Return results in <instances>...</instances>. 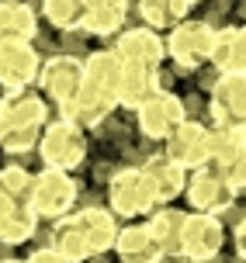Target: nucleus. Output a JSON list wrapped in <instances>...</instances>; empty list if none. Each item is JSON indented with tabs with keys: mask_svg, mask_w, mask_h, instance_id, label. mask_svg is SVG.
Wrapping results in <instances>:
<instances>
[{
	"mask_svg": "<svg viewBox=\"0 0 246 263\" xmlns=\"http://www.w3.org/2000/svg\"><path fill=\"white\" fill-rule=\"evenodd\" d=\"M39 153H42L49 170L66 173V170H73V166L83 163V156H87V139H83V132L73 121H52L39 139Z\"/></svg>",
	"mask_w": 246,
	"mask_h": 263,
	"instance_id": "obj_1",
	"label": "nucleus"
},
{
	"mask_svg": "<svg viewBox=\"0 0 246 263\" xmlns=\"http://www.w3.org/2000/svg\"><path fill=\"white\" fill-rule=\"evenodd\" d=\"M77 201V184L59 170H45L31 180V197H28V208L35 218H66V211L73 208Z\"/></svg>",
	"mask_w": 246,
	"mask_h": 263,
	"instance_id": "obj_2",
	"label": "nucleus"
},
{
	"mask_svg": "<svg viewBox=\"0 0 246 263\" xmlns=\"http://www.w3.org/2000/svg\"><path fill=\"white\" fill-rule=\"evenodd\" d=\"M42 87L56 104L63 107V115L69 118V111L77 104V93H80V80H83V63L73 59V55H56L42 66Z\"/></svg>",
	"mask_w": 246,
	"mask_h": 263,
	"instance_id": "obj_3",
	"label": "nucleus"
},
{
	"mask_svg": "<svg viewBox=\"0 0 246 263\" xmlns=\"http://www.w3.org/2000/svg\"><path fill=\"white\" fill-rule=\"evenodd\" d=\"M39 77V52L28 42H0V87L7 93L28 90V83Z\"/></svg>",
	"mask_w": 246,
	"mask_h": 263,
	"instance_id": "obj_4",
	"label": "nucleus"
},
{
	"mask_svg": "<svg viewBox=\"0 0 246 263\" xmlns=\"http://www.w3.org/2000/svg\"><path fill=\"white\" fill-rule=\"evenodd\" d=\"M49 115V107L42 97H35L31 90H17L7 93L0 101V139L11 135V132H28V128H42V121Z\"/></svg>",
	"mask_w": 246,
	"mask_h": 263,
	"instance_id": "obj_5",
	"label": "nucleus"
},
{
	"mask_svg": "<svg viewBox=\"0 0 246 263\" xmlns=\"http://www.w3.org/2000/svg\"><path fill=\"white\" fill-rule=\"evenodd\" d=\"M108 191H111V211L115 215H143L156 197L146 173H135V170H121Z\"/></svg>",
	"mask_w": 246,
	"mask_h": 263,
	"instance_id": "obj_6",
	"label": "nucleus"
},
{
	"mask_svg": "<svg viewBox=\"0 0 246 263\" xmlns=\"http://www.w3.org/2000/svg\"><path fill=\"white\" fill-rule=\"evenodd\" d=\"M73 222H77L80 236L87 242V250L91 253H101V250H111L118 242V229H115V215L104 208H83L80 215H73Z\"/></svg>",
	"mask_w": 246,
	"mask_h": 263,
	"instance_id": "obj_7",
	"label": "nucleus"
},
{
	"mask_svg": "<svg viewBox=\"0 0 246 263\" xmlns=\"http://www.w3.org/2000/svg\"><path fill=\"white\" fill-rule=\"evenodd\" d=\"M31 232H35V215H31V208L0 194V242L17 246V242H28Z\"/></svg>",
	"mask_w": 246,
	"mask_h": 263,
	"instance_id": "obj_8",
	"label": "nucleus"
},
{
	"mask_svg": "<svg viewBox=\"0 0 246 263\" xmlns=\"http://www.w3.org/2000/svg\"><path fill=\"white\" fill-rule=\"evenodd\" d=\"M139 121H143L146 135L163 139V135H170V128L181 121V107H177L173 97H153V101H143V104H139Z\"/></svg>",
	"mask_w": 246,
	"mask_h": 263,
	"instance_id": "obj_9",
	"label": "nucleus"
},
{
	"mask_svg": "<svg viewBox=\"0 0 246 263\" xmlns=\"http://www.w3.org/2000/svg\"><path fill=\"white\" fill-rule=\"evenodd\" d=\"M31 35H35V7L0 4V42H31Z\"/></svg>",
	"mask_w": 246,
	"mask_h": 263,
	"instance_id": "obj_10",
	"label": "nucleus"
},
{
	"mask_svg": "<svg viewBox=\"0 0 246 263\" xmlns=\"http://www.w3.org/2000/svg\"><path fill=\"white\" fill-rule=\"evenodd\" d=\"M115 246L125 263H156L160 253H163L149 229H125V232H118Z\"/></svg>",
	"mask_w": 246,
	"mask_h": 263,
	"instance_id": "obj_11",
	"label": "nucleus"
},
{
	"mask_svg": "<svg viewBox=\"0 0 246 263\" xmlns=\"http://www.w3.org/2000/svg\"><path fill=\"white\" fill-rule=\"evenodd\" d=\"M125 21V7L121 4H87L83 7V21L80 25L94 31V35H111Z\"/></svg>",
	"mask_w": 246,
	"mask_h": 263,
	"instance_id": "obj_12",
	"label": "nucleus"
},
{
	"mask_svg": "<svg viewBox=\"0 0 246 263\" xmlns=\"http://www.w3.org/2000/svg\"><path fill=\"white\" fill-rule=\"evenodd\" d=\"M31 173L21 170V166H4L0 170V194L17 201V204H28V197H31Z\"/></svg>",
	"mask_w": 246,
	"mask_h": 263,
	"instance_id": "obj_13",
	"label": "nucleus"
},
{
	"mask_svg": "<svg viewBox=\"0 0 246 263\" xmlns=\"http://www.w3.org/2000/svg\"><path fill=\"white\" fill-rule=\"evenodd\" d=\"M83 7H87V4H66V0H59V4H45L42 11H45V17H49L52 25L73 28V25L83 21Z\"/></svg>",
	"mask_w": 246,
	"mask_h": 263,
	"instance_id": "obj_14",
	"label": "nucleus"
},
{
	"mask_svg": "<svg viewBox=\"0 0 246 263\" xmlns=\"http://www.w3.org/2000/svg\"><path fill=\"white\" fill-rule=\"evenodd\" d=\"M28 263H66V260L59 256V253H52L49 246H45V250H35V253H31V256H28Z\"/></svg>",
	"mask_w": 246,
	"mask_h": 263,
	"instance_id": "obj_15",
	"label": "nucleus"
}]
</instances>
